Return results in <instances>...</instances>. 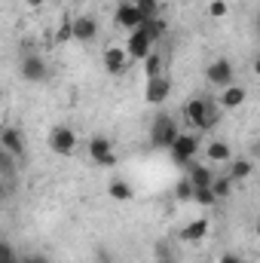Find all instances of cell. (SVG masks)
<instances>
[{
    "instance_id": "6da1fadb",
    "label": "cell",
    "mask_w": 260,
    "mask_h": 263,
    "mask_svg": "<svg viewBox=\"0 0 260 263\" xmlns=\"http://www.w3.org/2000/svg\"><path fill=\"white\" fill-rule=\"evenodd\" d=\"M162 37H165V22H162L159 15H156V18H147L138 31H132L129 40H126V52H129V59L144 62Z\"/></svg>"
},
{
    "instance_id": "7a4b0ae2",
    "label": "cell",
    "mask_w": 260,
    "mask_h": 263,
    "mask_svg": "<svg viewBox=\"0 0 260 263\" xmlns=\"http://www.w3.org/2000/svg\"><path fill=\"white\" fill-rule=\"evenodd\" d=\"M217 114H220L217 101L190 98V101L184 104V117H187V123H190V129H193V132H208V129H214V123H217Z\"/></svg>"
},
{
    "instance_id": "3957f363",
    "label": "cell",
    "mask_w": 260,
    "mask_h": 263,
    "mask_svg": "<svg viewBox=\"0 0 260 263\" xmlns=\"http://www.w3.org/2000/svg\"><path fill=\"white\" fill-rule=\"evenodd\" d=\"M178 120L172 117V114H156V120H153V126H150V147H156V150H172V144L178 141Z\"/></svg>"
},
{
    "instance_id": "277c9868",
    "label": "cell",
    "mask_w": 260,
    "mask_h": 263,
    "mask_svg": "<svg viewBox=\"0 0 260 263\" xmlns=\"http://www.w3.org/2000/svg\"><path fill=\"white\" fill-rule=\"evenodd\" d=\"M169 153H172V162H175V165L187 168V165L196 159V153H199V132H193V129H190V132H181V135H178V141L172 144V150H169Z\"/></svg>"
},
{
    "instance_id": "5b68a950",
    "label": "cell",
    "mask_w": 260,
    "mask_h": 263,
    "mask_svg": "<svg viewBox=\"0 0 260 263\" xmlns=\"http://www.w3.org/2000/svg\"><path fill=\"white\" fill-rule=\"evenodd\" d=\"M49 150L55 156H70L77 150V132L70 126H52L49 129Z\"/></svg>"
},
{
    "instance_id": "8992f818",
    "label": "cell",
    "mask_w": 260,
    "mask_h": 263,
    "mask_svg": "<svg viewBox=\"0 0 260 263\" xmlns=\"http://www.w3.org/2000/svg\"><path fill=\"white\" fill-rule=\"evenodd\" d=\"M205 80L217 89H227L236 83V70H233V62L230 59H214L211 65L205 67Z\"/></svg>"
},
{
    "instance_id": "52a82bcc",
    "label": "cell",
    "mask_w": 260,
    "mask_h": 263,
    "mask_svg": "<svg viewBox=\"0 0 260 263\" xmlns=\"http://www.w3.org/2000/svg\"><path fill=\"white\" fill-rule=\"evenodd\" d=\"M169 98H172V80H169L165 73L150 77V80H147V86H144V101H147V104H153V107H159V104H165Z\"/></svg>"
},
{
    "instance_id": "ba28073f",
    "label": "cell",
    "mask_w": 260,
    "mask_h": 263,
    "mask_svg": "<svg viewBox=\"0 0 260 263\" xmlns=\"http://www.w3.org/2000/svg\"><path fill=\"white\" fill-rule=\"evenodd\" d=\"M89 159L95 165H104V168H114L117 165V153H114V144L104 138V135H95L89 141Z\"/></svg>"
},
{
    "instance_id": "9c48e42d",
    "label": "cell",
    "mask_w": 260,
    "mask_h": 263,
    "mask_svg": "<svg viewBox=\"0 0 260 263\" xmlns=\"http://www.w3.org/2000/svg\"><path fill=\"white\" fill-rule=\"evenodd\" d=\"M114 18H117V25H120V28H126V31H138V28L147 22V18H144V12L135 6V0H123V3L117 6Z\"/></svg>"
},
{
    "instance_id": "30bf717a",
    "label": "cell",
    "mask_w": 260,
    "mask_h": 263,
    "mask_svg": "<svg viewBox=\"0 0 260 263\" xmlns=\"http://www.w3.org/2000/svg\"><path fill=\"white\" fill-rule=\"evenodd\" d=\"M70 37L77 40V43H92L95 37H98V18L95 15H77L73 22H70Z\"/></svg>"
},
{
    "instance_id": "8fae6325",
    "label": "cell",
    "mask_w": 260,
    "mask_h": 263,
    "mask_svg": "<svg viewBox=\"0 0 260 263\" xmlns=\"http://www.w3.org/2000/svg\"><path fill=\"white\" fill-rule=\"evenodd\" d=\"M245 98H248V89H245L242 83H233V86L220 89V95H217V107H220V110H239V107L245 104Z\"/></svg>"
},
{
    "instance_id": "7c38bea8",
    "label": "cell",
    "mask_w": 260,
    "mask_h": 263,
    "mask_svg": "<svg viewBox=\"0 0 260 263\" xmlns=\"http://www.w3.org/2000/svg\"><path fill=\"white\" fill-rule=\"evenodd\" d=\"M18 70H22L25 83H43V80L49 77V67H46V62H43L40 55H25L22 65H18Z\"/></svg>"
},
{
    "instance_id": "4fadbf2b",
    "label": "cell",
    "mask_w": 260,
    "mask_h": 263,
    "mask_svg": "<svg viewBox=\"0 0 260 263\" xmlns=\"http://www.w3.org/2000/svg\"><path fill=\"white\" fill-rule=\"evenodd\" d=\"M126 67H129V52H126V46H110V49H104V70H107V73L120 77V73H126Z\"/></svg>"
},
{
    "instance_id": "5bb4252c",
    "label": "cell",
    "mask_w": 260,
    "mask_h": 263,
    "mask_svg": "<svg viewBox=\"0 0 260 263\" xmlns=\"http://www.w3.org/2000/svg\"><path fill=\"white\" fill-rule=\"evenodd\" d=\"M107 196L114 199V202H120V205H126L135 199V187H132V181L126 178H110L107 181Z\"/></svg>"
},
{
    "instance_id": "9a60e30c",
    "label": "cell",
    "mask_w": 260,
    "mask_h": 263,
    "mask_svg": "<svg viewBox=\"0 0 260 263\" xmlns=\"http://www.w3.org/2000/svg\"><path fill=\"white\" fill-rule=\"evenodd\" d=\"M187 178L193 181V187H211L217 175H214V168H211V165H205V162H196V159H193V162L187 165Z\"/></svg>"
},
{
    "instance_id": "2e32d148",
    "label": "cell",
    "mask_w": 260,
    "mask_h": 263,
    "mask_svg": "<svg viewBox=\"0 0 260 263\" xmlns=\"http://www.w3.org/2000/svg\"><path fill=\"white\" fill-rule=\"evenodd\" d=\"M0 144H3V150H6V153H12V156L25 159V138H22V132H18V129H3V132H0Z\"/></svg>"
},
{
    "instance_id": "e0dca14e",
    "label": "cell",
    "mask_w": 260,
    "mask_h": 263,
    "mask_svg": "<svg viewBox=\"0 0 260 263\" xmlns=\"http://www.w3.org/2000/svg\"><path fill=\"white\" fill-rule=\"evenodd\" d=\"M208 217H196V220H190L184 230H181V242H202L205 236H208Z\"/></svg>"
},
{
    "instance_id": "ac0fdd59",
    "label": "cell",
    "mask_w": 260,
    "mask_h": 263,
    "mask_svg": "<svg viewBox=\"0 0 260 263\" xmlns=\"http://www.w3.org/2000/svg\"><path fill=\"white\" fill-rule=\"evenodd\" d=\"M205 156H208V162H211V165L233 162V150H230V144H227V141H211V144L205 147Z\"/></svg>"
},
{
    "instance_id": "d6986e66",
    "label": "cell",
    "mask_w": 260,
    "mask_h": 263,
    "mask_svg": "<svg viewBox=\"0 0 260 263\" xmlns=\"http://www.w3.org/2000/svg\"><path fill=\"white\" fill-rule=\"evenodd\" d=\"M227 175H230L236 184H239V181H248V178H251V162H248V159H233Z\"/></svg>"
},
{
    "instance_id": "ffe728a7",
    "label": "cell",
    "mask_w": 260,
    "mask_h": 263,
    "mask_svg": "<svg viewBox=\"0 0 260 263\" xmlns=\"http://www.w3.org/2000/svg\"><path fill=\"white\" fill-rule=\"evenodd\" d=\"M141 65H144V77L150 80V77H159V73H162V65H165V59H162V55L153 49V52H150V55H147Z\"/></svg>"
},
{
    "instance_id": "44dd1931",
    "label": "cell",
    "mask_w": 260,
    "mask_h": 263,
    "mask_svg": "<svg viewBox=\"0 0 260 263\" xmlns=\"http://www.w3.org/2000/svg\"><path fill=\"white\" fill-rule=\"evenodd\" d=\"M233 184H236V181H233L230 175H217L214 184H211V190H214V196L217 199H227L230 193H233Z\"/></svg>"
},
{
    "instance_id": "7402d4cb",
    "label": "cell",
    "mask_w": 260,
    "mask_h": 263,
    "mask_svg": "<svg viewBox=\"0 0 260 263\" xmlns=\"http://www.w3.org/2000/svg\"><path fill=\"white\" fill-rule=\"evenodd\" d=\"M193 193H196V187H193L190 178H181V181L175 184V199H178V202H193Z\"/></svg>"
},
{
    "instance_id": "603a6c76",
    "label": "cell",
    "mask_w": 260,
    "mask_h": 263,
    "mask_svg": "<svg viewBox=\"0 0 260 263\" xmlns=\"http://www.w3.org/2000/svg\"><path fill=\"white\" fill-rule=\"evenodd\" d=\"M193 202H196V205H217L220 199L214 196V190H211V187H196Z\"/></svg>"
},
{
    "instance_id": "cb8c5ba5",
    "label": "cell",
    "mask_w": 260,
    "mask_h": 263,
    "mask_svg": "<svg viewBox=\"0 0 260 263\" xmlns=\"http://www.w3.org/2000/svg\"><path fill=\"white\" fill-rule=\"evenodd\" d=\"M135 6L144 12V18H156L159 15V0H135Z\"/></svg>"
},
{
    "instance_id": "d4e9b609",
    "label": "cell",
    "mask_w": 260,
    "mask_h": 263,
    "mask_svg": "<svg viewBox=\"0 0 260 263\" xmlns=\"http://www.w3.org/2000/svg\"><path fill=\"white\" fill-rule=\"evenodd\" d=\"M227 12H230V3H227V0H211V3H208V15H211V18H224Z\"/></svg>"
},
{
    "instance_id": "484cf974",
    "label": "cell",
    "mask_w": 260,
    "mask_h": 263,
    "mask_svg": "<svg viewBox=\"0 0 260 263\" xmlns=\"http://www.w3.org/2000/svg\"><path fill=\"white\" fill-rule=\"evenodd\" d=\"M0 263H22V257H15V251H12V245H9V242H3V245H0Z\"/></svg>"
},
{
    "instance_id": "4316f807",
    "label": "cell",
    "mask_w": 260,
    "mask_h": 263,
    "mask_svg": "<svg viewBox=\"0 0 260 263\" xmlns=\"http://www.w3.org/2000/svg\"><path fill=\"white\" fill-rule=\"evenodd\" d=\"M22 263H49L43 254H22Z\"/></svg>"
},
{
    "instance_id": "83f0119b",
    "label": "cell",
    "mask_w": 260,
    "mask_h": 263,
    "mask_svg": "<svg viewBox=\"0 0 260 263\" xmlns=\"http://www.w3.org/2000/svg\"><path fill=\"white\" fill-rule=\"evenodd\" d=\"M217 263H245V260H242L239 254H220V257H217Z\"/></svg>"
},
{
    "instance_id": "f1b7e54d",
    "label": "cell",
    "mask_w": 260,
    "mask_h": 263,
    "mask_svg": "<svg viewBox=\"0 0 260 263\" xmlns=\"http://www.w3.org/2000/svg\"><path fill=\"white\" fill-rule=\"evenodd\" d=\"M25 3H28L31 9H37V6H43V0H25Z\"/></svg>"
},
{
    "instance_id": "f546056e",
    "label": "cell",
    "mask_w": 260,
    "mask_h": 263,
    "mask_svg": "<svg viewBox=\"0 0 260 263\" xmlns=\"http://www.w3.org/2000/svg\"><path fill=\"white\" fill-rule=\"evenodd\" d=\"M254 77H260V55L254 59Z\"/></svg>"
},
{
    "instance_id": "4dcf8cb0",
    "label": "cell",
    "mask_w": 260,
    "mask_h": 263,
    "mask_svg": "<svg viewBox=\"0 0 260 263\" xmlns=\"http://www.w3.org/2000/svg\"><path fill=\"white\" fill-rule=\"evenodd\" d=\"M254 233H257V239H260V217H257V223H254Z\"/></svg>"
},
{
    "instance_id": "1f68e13d",
    "label": "cell",
    "mask_w": 260,
    "mask_h": 263,
    "mask_svg": "<svg viewBox=\"0 0 260 263\" xmlns=\"http://www.w3.org/2000/svg\"><path fill=\"white\" fill-rule=\"evenodd\" d=\"M159 263H178V260H159Z\"/></svg>"
}]
</instances>
